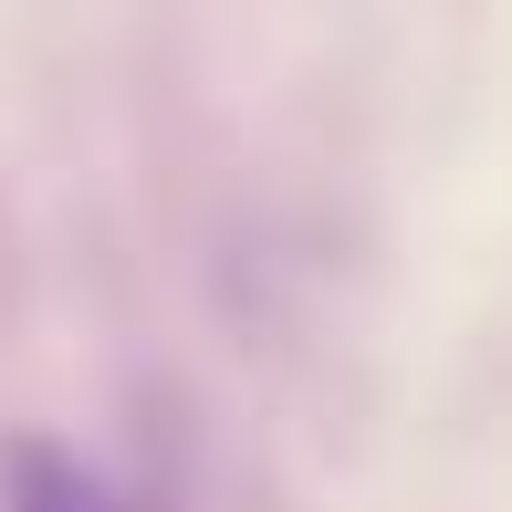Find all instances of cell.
<instances>
[{
	"label": "cell",
	"mask_w": 512,
	"mask_h": 512,
	"mask_svg": "<svg viewBox=\"0 0 512 512\" xmlns=\"http://www.w3.org/2000/svg\"><path fill=\"white\" fill-rule=\"evenodd\" d=\"M0 512H136V502L63 439H11L0 450Z\"/></svg>",
	"instance_id": "1"
}]
</instances>
